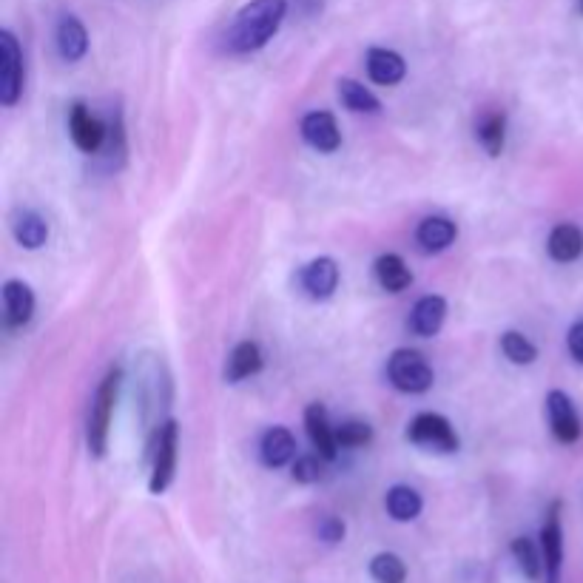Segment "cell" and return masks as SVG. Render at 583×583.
<instances>
[{"label":"cell","mask_w":583,"mask_h":583,"mask_svg":"<svg viewBox=\"0 0 583 583\" xmlns=\"http://www.w3.org/2000/svg\"><path fill=\"white\" fill-rule=\"evenodd\" d=\"M336 441H339V447H347V450L367 447L373 441V427L367 421H342L336 427Z\"/></svg>","instance_id":"cell-29"},{"label":"cell","mask_w":583,"mask_h":583,"mask_svg":"<svg viewBox=\"0 0 583 583\" xmlns=\"http://www.w3.org/2000/svg\"><path fill=\"white\" fill-rule=\"evenodd\" d=\"M296 436H293L288 427H271L262 441H259V456H262V464L271 467V470H279L285 464H291L296 458Z\"/></svg>","instance_id":"cell-16"},{"label":"cell","mask_w":583,"mask_h":583,"mask_svg":"<svg viewBox=\"0 0 583 583\" xmlns=\"http://www.w3.org/2000/svg\"><path fill=\"white\" fill-rule=\"evenodd\" d=\"M12 234L18 239L20 248L26 251H40L49 242V222L37 211H20L12 222Z\"/></svg>","instance_id":"cell-23"},{"label":"cell","mask_w":583,"mask_h":583,"mask_svg":"<svg viewBox=\"0 0 583 583\" xmlns=\"http://www.w3.org/2000/svg\"><path fill=\"white\" fill-rule=\"evenodd\" d=\"M299 285L310 299L325 302L339 288V265L333 256H319L299 271Z\"/></svg>","instance_id":"cell-11"},{"label":"cell","mask_w":583,"mask_h":583,"mask_svg":"<svg viewBox=\"0 0 583 583\" xmlns=\"http://www.w3.org/2000/svg\"><path fill=\"white\" fill-rule=\"evenodd\" d=\"M23 94V52L18 37L9 29L0 32V103L6 109L18 106Z\"/></svg>","instance_id":"cell-6"},{"label":"cell","mask_w":583,"mask_h":583,"mask_svg":"<svg viewBox=\"0 0 583 583\" xmlns=\"http://www.w3.org/2000/svg\"><path fill=\"white\" fill-rule=\"evenodd\" d=\"M322 461L325 458L319 456H299L296 461H293L291 467V475L296 484H316L319 478H322Z\"/></svg>","instance_id":"cell-30"},{"label":"cell","mask_w":583,"mask_h":583,"mask_svg":"<svg viewBox=\"0 0 583 583\" xmlns=\"http://www.w3.org/2000/svg\"><path fill=\"white\" fill-rule=\"evenodd\" d=\"M501 353L510 359L512 365L524 367L532 365L535 359H538V347L529 342L524 333H518V330H507L504 336H501Z\"/></svg>","instance_id":"cell-27"},{"label":"cell","mask_w":583,"mask_h":583,"mask_svg":"<svg viewBox=\"0 0 583 583\" xmlns=\"http://www.w3.org/2000/svg\"><path fill=\"white\" fill-rule=\"evenodd\" d=\"M177 450H180V424L174 419L163 421L151 441V478H148V492L163 495L174 473H177Z\"/></svg>","instance_id":"cell-3"},{"label":"cell","mask_w":583,"mask_h":583,"mask_svg":"<svg viewBox=\"0 0 583 583\" xmlns=\"http://www.w3.org/2000/svg\"><path fill=\"white\" fill-rule=\"evenodd\" d=\"M547 254L561 262V265H569L575 259H581L583 254V231L572 222H561L552 228V234L547 239Z\"/></svg>","instance_id":"cell-19"},{"label":"cell","mask_w":583,"mask_h":583,"mask_svg":"<svg viewBox=\"0 0 583 583\" xmlns=\"http://www.w3.org/2000/svg\"><path fill=\"white\" fill-rule=\"evenodd\" d=\"M458 237V225L447 217H427L421 219L416 228V242L427 254H441L447 251Z\"/></svg>","instance_id":"cell-18"},{"label":"cell","mask_w":583,"mask_h":583,"mask_svg":"<svg viewBox=\"0 0 583 583\" xmlns=\"http://www.w3.org/2000/svg\"><path fill=\"white\" fill-rule=\"evenodd\" d=\"M120 382H123V370L111 367L109 373L103 376V382L94 393L92 407H89V419H86V444L89 453L94 458L106 456L109 450V430H111V413L117 404V393H120Z\"/></svg>","instance_id":"cell-2"},{"label":"cell","mask_w":583,"mask_h":583,"mask_svg":"<svg viewBox=\"0 0 583 583\" xmlns=\"http://www.w3.org/2000/svg\"><path fill=\"white\" fill-rule=\"evenodd\" d=\"M3 319L9 328H23L35 313V293L23 279L3 282Z\"/></svg>","instance_id":"cell-13"},{"label":"cell","mask_w":583,"mask_h":583,"mask_svg":"<svg viewBox=\"0 0 583 583\" xmlns=\"http://www.w3.org/2000/svg\"><path fill=\"white\" fill-rule=\"evenodd\" d=\"M444 319H447V299L430 293V296H421L419 302L413 305L407 328H410L413 336L430 339V336H436L438 330L444 328Z\"/></svg>","instance_id":"cell-14"},{"label":"cell","mask_w":583,"mask_h":583,"mask_svg":"<svg viewBox=\"0 0 583 583\" xmlns=\"http://www.w3.org/2000/svg\"><path fill=\"white\" fill-rule=\"evenodd\" d=\"M581 9H583V0H581Z\"/></svg>","instance_id":"cell-33"},{"label":"cell","mask_w":583,"mask_h":583,"mask_svg":"<svg viewBox=\"0 0 583 583\" xmlns=\"http://www.w3.org/2000/svg\"><path fill=\"white\" fill-rule=\"evenodd\" d=\"M265 365V359H262V350L256 342H239L234 350H231V356H228V365H225V382L228 384H239L245 382V379H251L256 376L259 370Z\"/></svg>","instance_id":"cell-21"},{"label":"cell","mask_w":583,"mask_h":583,"mask_svg":"<svg viewBox=\"0 0 583 583\" xmlns=\"http://www.w3.org/2000/svg\"><path fill=\"white\" fill-rule=\"evenodd\" d=\"M57 52L60 57L66 60V63H77V60H83L86 52H89V32H86V26L80 23V18H74V15H63L60 23H57Z\"/></svg>","instance_id":"cell-17"},{"label":"cell","mask_w":583,"mask_h":583,"mask_svg":"<svg viewBox=\"0 0 583 583\" xmlns=\"http://www.w3.org/2000/svg\"><path fill=\"white\" fill-rule=\"evenodd\" d=\"M345 521L342 518H336V515H325L319 524H316V535H319V541H325V544H342L345 541Z\"/></svg>","instance_id":"cell-31"},{"label":"cell","mask_w":583,"mask_h":583,"mask_svg":"<svg viewBox=\"0 0 583 583\" xmlns=\"http://www.w3.org/2000/svg\"><path fill=\"white\" fill-rule=\"evenodd\" d=\"M387 379L390 384L401 390V393H410V396H421L427 393L433 382H436V373L433 367L427 365V359L416 353V350H407L401 347L396 350L390 359H387Z\"/></svg>","instance_id":"cell-4"},{"label":"cell","mask_w":583,"mask_h":583,"mask_svg":"<svg viewBox=\"0 0 583 583\" xmlns=\"http://www.w3.org/2000/svg\"><path fill=\"white\" fill-rule=\"evenodd\" d=\"M407 438L421 450L444 453V456L458 453V447H461V438H458L453 421L441 413H419L407 427Z\"/></svg>","instance_id":"cell-5"},{"label":"cell","mask_w":583,"mask_h":583,"mask_svg":"<svg viewBox=\"0 0 583 583\" xmlns=\"http://www.w3.org/2000/svg\"><path fill=\"white\" fill-rule=\"evenodd\" d=\"M475 137L490 157H501L507 146V114L498 109H487L475 123Z\"/></svg>","instance_id":"cell-20"},{"label":"cell","mask_w":583,"mask_h":583,"mask_svg":"<svg viewBox=\"0 0 583 583\" xmlns=\"http://www.w3.org/2000/svg\"><path fill=\"white\" fill-rule=\"evenodd\" d=\"M541 555H544V575L547 583H561L564 566V527H561V501H552L547 521L541 527Z\"/></svg>","instance_id":"cell-8"},{"label":"cell","mask_w":583,"mask_h":583,"mask_svg":"<svg viewBox=\"0 0 583 583\" xmlns=\"http://www.w3.org/2000/svg\"><path fill=\"white\" fill-rule=\"evenodd\" d=\"M305 427H308V438L310 444H313V450L319 453V456L325 458V461H333V458L339 456V441H336V427H330L328 419V410H325V404H308V410H305Z\"/></svg>","instance_id":"cell-12"},{"label":"cell","mask_w":583,"mask_h":583,"mask_svg":"<svg viewBox=\"0 0 583 583\" xmlns=\"http://www.w3.org/2000/svg\"><path fill=\"white\" fill-rule=\"evenodd\" d=\"M336 86H339V100L347 111H356V114H379L382 111L379 97L370 92L365 83H359L353 77H342Z\"/></svg>","instance_id":"cell-25"},{"label":"cell","mask_w":583,"mask_h":583,"mask_svg":"<svg viewBox=\"0 0 583 583\" xmlns=\"http://www.w3.org/2000/svg\"><path fill=\"white\" fill-rule=\"evenodd\" d=\"M288 15V0H251L239 9L228 29V49L234 55H251L265 49Z\"/></svg>","instance_id":"cell-1"},{"label":"cell","mask_w":583,"mask_h":583,"mask_svg":"<svg viewBox=\"0 0 583 583\" xmlns=\"http://www.w3.org/2000/svg\"><path fill=\"white\" fill-rule=\"evenodd\" d=\"M69 137L83 154H100L109 137V126L94 117L86 103H74L69 109Z\"/></svg>","instance_id":"cell-7"},{"label":"cell","mask_w":583,"mask_h":583,"mask_svg":"<svg viewBox=\"0 0 583 583\" xmlns=\"http://www.w3.org/2000/svg\"><path fill=\"white\" fill-rule=\"evenodd\" d=\"M547 419L552 436L558 438L561 444H575L583 436V424L572 399L566 396L564 390H549L547 393Z\"/></svg>","instance_id":"cell-9"},{"label":"cell","mask_w":583,"mask_h":583,"mask_svg":"<svg viewBox=\"0 0 583 583\" xmlns=\"http://www.w3.org/2000/svg\"><path fill=\"white\" fill-rule=\"evenodd\" d=\"M370 578L376 583H404L407 581V566L393 552H379L370 561Z\"/></svg>","instance_id":"cell-28"},{"label":"cell","mask_w":583,"mask_h":583,"mask_svg":"<svg viewBox=\"0 0 583 583\" xmlns=\"http://www.w3.org/2000/svg\"><path fill=\"white\" fill-rule=\"evenodd\" d=\"M384 507H387V515H390L393 521L407 524V521H416V518H419L421 510H424V501H421V495L413 490V487L396 484V487L387 490Z\"/></svg>","instance_id":"cell-24"},{"label":"cell","mask_w":583,"mask_h":583,"mask_svg":"<svg viewBox=\"0 0 583 583\" xmlns=\"http://www.w3.org/2000/svg\"><path fill=\"white\" fill-rule=\"evenodd\" d=\"M373 271L387 293H401L413 285V271L407 268V262L399 254H382L376 259Z\"/></svg>","instance_id":"cell-22"},{"label":"cell","mask_w":583,"mask_h":583,"mask_svg":"<svg viewBox=\"0 0 583 583\" xmlns=\"http://www.w3.org/2000/svg\"><path fill=\"white\" fill-rule=\"evenodd\" d=\"M566 345H569V353H572V359H575L578 365H583V322H575V325L569 328Z\"/></svg>","instance_id":"cell-32"},{"label":"cell","mask_w":583,"mask_h":583,"mask_svg":"<svg viewBox=\"0 0 583 583\" xmlns=\"http://www.w3.org/2000/svg\"><path fill=\"white\" fill-rule=\"evenodd\" d=\"M299 131H302V140L319 154H333L342 146V131H339V123L330 111H308L302 117Z\"/></svg>","instance_id":"cell-10"},{"label":"cell","mask_w":583,"mask_h":583,"mask_svg":"<svg viewBox=\"0 0 583 583\" xmlns=\"http://www.w3.org/2000/svg\"><path fill=\"white\" fill-rule=\"evenodd\" d=\"M367 77L379 86H399L401 80L407 77V63L399 52L393 49H382V46H373L365 57Z\"/></svg>","instance_id":"cell-15"},{"label":"cell","mask_w":583,"mask_h":583,"mask_svg":"<svg viewBox=\"0 0 583 583\" xmlns=\"http://www.w3.org/2000/svg\"><path fill=\"white\" fill-rule=\"evenodd\" d=\"M510 549H512L515 564H518V569L524 572V578H529V581H538V578H541V572H544V555L538 552V547H535L529 538H515Z\"/></svg>","instance_id":"cell-26"}]
</instances>
